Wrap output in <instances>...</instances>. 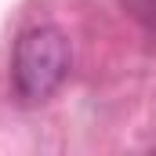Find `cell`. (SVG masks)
<instances>
[{
  "label": "cell",
  "mask_w": 156,
  "mask_h": 156,
  "mask_svg": "<svg viewBox=\"0 0 156 156\" xmlns=\"http://www.w3.org/2000/svg\"><path fill=\"white\" fill-rule=\"evenodd\" d=\"M73 69V44L58 26H29L11 51V87L18 102H47Z\"/></svg>",
  "instance_id": "obj_1"
},
{
  "label": "cell",
  "mask_w": 156,
  "mask_h": 156,
  "mask_svg": "<svg viewBox=\"0 0 156 156\" xmlns=\"http://www.w3.org/2000/svg\"><path fill=\"white\" fill-rule=\"evenodd\" d=\"M120 4L134 22H142L149 33H156V0H120Z\"/></svg>",
  "instance_id": "obj_2"
}]
</instances>
